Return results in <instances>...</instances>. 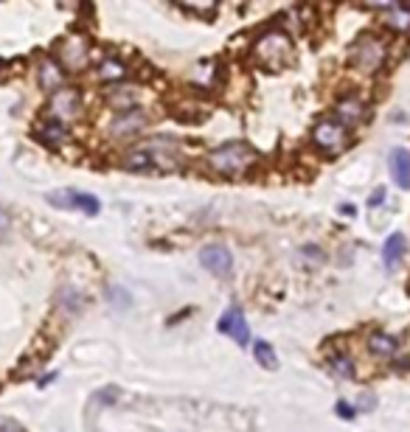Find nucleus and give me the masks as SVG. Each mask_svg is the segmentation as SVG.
Returning <instances> with one entry per match:
<instances>
[{"label":"nucleus","mask_w":410,"mask_h":432,"mask_svg":"<svg viewBox=\"0 0 410 432\" xmlns=\"http://www.w3.org/2000/svg\"><path fill=\"white\" fill-rule=\"evenodd\" d=\"M391 174L399 188H410V152L407 149L391 152Z\"/></svg>","instance_id":"obj_15"},{"label":"nucleus","mask_w":410,"mask_h":432,"mask_svg":"<svg viewBox=\"0 0 410 432\" xmlns=\"http://www.w3.org/2000/svg\"><path fill=\"white\" fill-rule=\"evenodd\" d=\"M54 208H65V210H79V213H88V216H96L101 210V202L96 194H85V191H74V188H59V191H51L45 197Z\"/></svg>","instance_id":"obj_7"},{"label":"nucleus","mask_w":410,"mask_h":432,"mask_svg":"<svg viewBox=\"0 0 410 432\" xmlns=\"http://www.w3.org/2000/svg\"><path fill=\"white\" fill-rule=\"evenodd\" d=\"M346 140H349L346 126L340 124V121H331V118L315 124V129H312V143H315L320 152H329V155H334V152L343 149Z\"/></svg>","instance_id":"obj_8"},{"label":"nucleus","mask_w":410,"mask_h":432,"mask_svg":"<svg viewBox=\"0 0 410 432\" xmlns=\"http://www.w3.org/2000/svg\"><path fill=\"white\" fill-rule=\"evenodd\" d=\"M366 115V104L354 96H346L343 101H337V121L343 126H352V124H360Z\"/></svg>","instance_id":"obj_13"},{"label":"nucleus","mask_w":410,"mask_h":432,"mask_svg":"<svg viewBox=\"0 0 410 432\" xmlns=\"http://www.w3.org/2000/svg\"><path fill=\"white\" fill-rule=\"evenodd\" d=\"M404 250H407L404 236H402V233H391V236L385 239V247H382V261H385V267H388V269L399 267V261H402Z\"/></svg>","instance_id":"obj_17"},{"label":"nucleus","mask_w":410,"mask_h":432,"mask_svg":"<svg viewBox=\"0 0 410 432\" xmlns=\"http://www.w3.org/2000/svg\"><path fill=\"white\" fill-rule=\"evenodd\" d=\"M56 62L65 70H82V67H88V62H90V40L82 37V34L65 37L59 42V48H56Z\"/></svg>","instance_id":"obj_6"},{"label":"nucleus","mask_w":410,"mask_h":432,"mask_svg":"<svg viewBox=\"0 0 410 432\" xmlns=\"http://www.w3.org/2000/svg\"><path fill=\"white\" fill-rule=\"evenodd\" d=\"M82 115V96L74 88H59L56 93H51L48 99V121L56 124H74Z\"/></svg>","instance_id":"obj_5"},{"label":"nucleus","mask_w":410,"mask_h":432,"mask_svg":"<svg viewBox=\"0 0 410 432\" xmlns=\"http://www.w3.org/2000/svg\"><path fill=\"white\" fill-rule=\"evenodd\" d=\"M382 197H385V188H377V191L371 194V202H368V205H379V202H382Z\"/></svg>","instance_id":"obj_27"},{"label":"nucleus","mask_w":410,"mask_h":432,"mask_svg":"<svg viewBox=\"0 0 410 432\" xmlns=\"http://www.w3.org/2000/svg\"><path fill=\"white\" fill-rule=\"evenodd\" d=\"M253 354H256V359H259V365H261V368H270V371H276V368H279L276 351H272V345H270V342L259 340V342L253 345Z\"/></svg>","instance_id":"obj_22"},{"label":"nucleus","mask_w":410,"mask_h":432,"mask_svg":"<svg viewBox=\"0 0 410 432\" xmlns=\"http://www.w3.org/2000/svg\"><path fill=\"white\" fill-rule=\"evenodd\" d=\"M107 301H113V304H118V306H126V304H129V295L121 290V286H113V290L107 292Z\"/></svg>","instance_id":"obj_24"},{"label":"nucleus","mask_w":410,"mask_h":432,"mask_svg":"<svg viewBox=\"0 0 410 432\" xmlns=\"http://www.w3.org/2000/svg\"><path fill=\"white\" fill-rule=\"evenodd\" d=\"M199 264L217 278H228L233 269V256L222 244H208V247L199 250Z\"/></svg>","instance_id":"obj_10"},{"label":"nucleus","mask_w":410,"mask_h":432,"mask_svg":"<svg viewBox=\"0 0 410 432\" xmlns=\"http://www.w3.org/2000/svg\"><path fill=\"white\" fill-rule=\"evenodd\" d=\"M107 101L115 104L118 113L135 110V104H138V90H135V88H126V85H110V88H107Z\"/></svg>","instance_id":"obj_16"},{"label":"nucleus","mask_w":410,"mask_h":432,"mask_svg":"<svg viewBox=\"0 0 410 432\" xmlns=\"http://www.w3.org/2000/svg\"><path fill=\"white\" fill-rule=\"evenodd\" d=\"M99 79H104V82H110V85H115V82H121V79H126V74H129V67L118 59V56H107V59H101V65H99Z\"/></svg>","instance_id":"obj_18"},{"label":"nucleus","mask_w":410,"mask_h":432,"mask_svg":"<svg viewBox=\"0 0 410 432\" xmlns=\"http://www.w3.org/2000/svg\"><path fill=\"white\" fill-rule=\"evenodd\" d=\"M256 160H259L256 152L245 140H228L222 147H217L214 152H208V158H205L208 169L222 174V177H245L256 166Z\"/></svg>","instance_id":"obj_1"},{"label":"nucleus","mask_w":410,"mask_h":432,"mask_svg":"<svg viewBox=\"0 0 410 432\" xmlns=\"http://www.w3.org/2000/svg\"><path fill=\"white\" fill-rule=\"evenodd\" d=\"M217 329H220L225 337H231L236 345H247V342H250V329H247V320H245V315H242L239 309H228V312L220 317Z\"/></svg>","instance_id":"obj_11"},{"label":"nucleus","mask_w":410,"mask_h":432,"mask_svg":"<svg viewBox=\"0 0 410 432\" xmlns=\"http://www.w3.org/2000/svg\"><path fill=\"white\" fill-rule=\"evenodd\" d=\"M59 306H62L67 315H76V312L85 306V298H82V292L74 290V286H65V290L59 292Z\"/></svg>","instance_id":"obj_21"},{"label":"nucleus","mask_w":410,"mask_h":432,"mask_svg":"<svg viewBox=\"0 0 410 432\" xmlns=\"http://www.w3.org/2000/svg\"><path fill=\"white\" fill-rule=\"evenodd\" d=\"M396 348H399V340L396 337H391V334H371L368 337V351L371 354H377V356H391V354H396Z\"/></svg>","instance_id":"obj_20"},{"label":"nucleus","mask_w":410,"mask_h":432,"mask_svg":"<svg viewBox=\"0 0 410 432\" xmlns=\"http://www.w3.org/2000/svg\"><path fill=\"white\" fill-rule=\"evenodd\" d=\"M385 42L379 40V37H374V34H363V37H357V42L352 45V51H349V59H352V65L357 67V70H363V74H377V70L382 67V62H385Z\"/></svg>","instance_id":"obj_4"},{"label":"nucleus","mask_w":410,"mask_h":432,"mask_svg":"<svg viewBox=\"0 0 410 432\" xmlns=\"http://www.w3.org/2000/svg\"><path fill=\"white\" fill-rule=\"evenodd\" d=\"M141 149L152 160V172H174L180 160V140L174 135H155L141 143Z\"/></svg>","instance_id":"obj_3"},{"label":"nucleus","mask_w":410,"mask_h":432,"mask_svg":"<svg viewBox=\"0 0 410 432\" xmlns=\"http://www.w3.org/2000/svg\"><path fill=\"white\" fill-rule=\"evenodd\" d=\"M377 12L382 15V20H385L388 28H393V31H410V6L393 3V6H379Z\"/></svg>","instance_id":"obj_14"},{"label":"nucleus","mask_w":410,"mask_h":432,"mask_svg":"<svg viewBox=\"0 0 410 432\" xmlns=\"http://www.w3.org/2000/svg\"><path fill=\"white\" fill-rule=\"evenodd\" d=\"M147 124H149V115H147L141 107L124 110V113H115V115L107 121V135H110V138H132V135H138Z\"/></svg>","instance_id":"obj_9"},{"label":"nucleus","mask_w":410,"mask_h":432,"mask_svg":"<svg viewBox=\"0 0 410 432\" xmlns=\"http://www.w3.org/2000/svg\"><path fill=\"white\" fill-rule=\"evenodd\" d=\"M253 59L264 67H284L290 59H293V37L281 28H267L264 34H259L253 40V48H250Z\"/></svg>","instance_id":"obj_2"},{"label":"nucleus","mask_w":410,"mask_h":432,"mask_svg":"<svg viewBox=\"0 0 410 432\" xmlns=\"http://www.w3.org/2000/svg\"><path fill=\"white\" fill-rule=\"evenodd\" d=\"M9 228H12V219H9V213L0 208V239H3L6 233H9Z\"/></svg>","instance_id":"obj_25"},{"label":"nucleus","mask_w":410,"mask_h":432,"mask_svg":"<svg viewBox=\"0 0 410 432\" xmlns=\"http://www.w3.org/2000/svg\"><path fill=\"white\" fill-rule=\"evenodd\" d=\"M37 76H40V88L48 90V93H56L59 88H65V67L54 56H42L40 59Z\"/></svg>","instance_id":"obj_12"},{"label":"nucleus","mask_w":410,"mask_h":432,"mask_svg":"<svg viewBox=\"0 0 410 432\" xmlns=\"http://www.w3.org/2000/svg\"><path fill=\"white\" fill-rule=\"evenodd\" d=\"M337 415L340 418H354V407L349 401H337Z\"/></svg>","instance_id":"obj_26"},{"label":"nucleus","mask_w":410,"mask_h":432,"mask_svg":"<svg viewBox=\"0 0 410 432\" xmlns=\"http://www.w3.org/2000/svg\"><path fill=\"white\" fill-rule=\"evenodd\" d=\"M329 368H331L337 376H343V379H352V376H354V363H352L349 356H343V354L331 356V359H329Z\"/></svg>","instance_id":"obj_23"},{"label":"nucleus","mask_w":410,"mask_h":432,"mask_svg":"<svg viewBox=\"0 0 410 432\" xmlns=\"http://www.w3.org/2000/svg\"><path fill=\"white\" fill-rule=\"evenodd\" d=\"M37 138L48 147H59V143L67 140V126L65 124H56V121H42L37 126Z\"/></svg>","instance_id":"obj_19"}]
</instances>
